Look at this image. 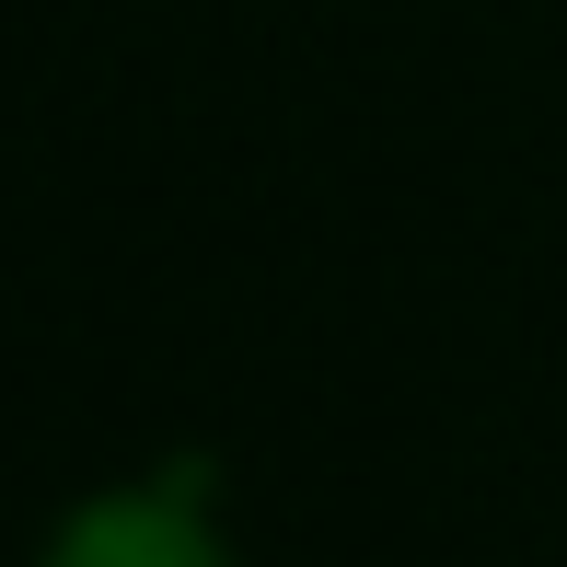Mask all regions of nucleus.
Returning a JSON list of instances; mask_svg holds the SVG:
<instances>
[{
  "label": "nucleus",
  "instance_id": "1",
  "mask_svg": "<svg viewBox=\"0 0 567 567\" xmlns=\"http://www.w3.org/2000/svg\"><path fill=\"white\" fill-rule=\"evenodd\" d=\"M35 567H244V556H231L220 509L197 498V475H140V486L70 498Z\"/></svg>",
  "mask_w": 567,
  "mask_h": 567
}]
</instances>
